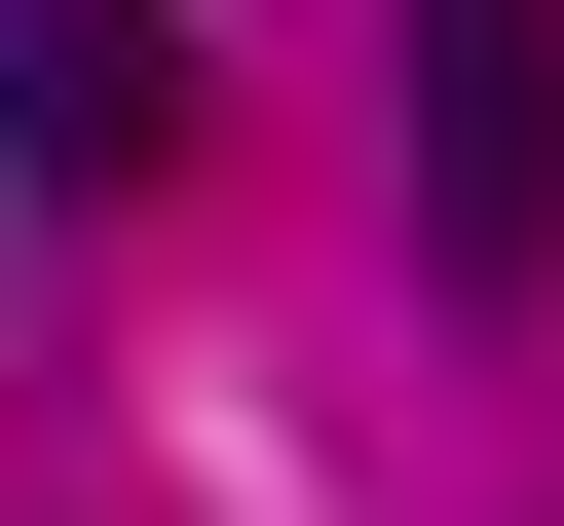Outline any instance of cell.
I'll return each mask as SVG.
<instances>
[{
    "label": "cell",
    "instance_id": "cell-1",
    "mask_svg": "<svg viewBox=\"0 0 564 526\" xmlns=\"http://www.w3.org/2000/svg\"><path fill=\"white\" fill-rule=\"evenodd\" d=\"M414 263L564 302V0H414Z\"/></svg>",
    "mask_w": 564,
    "mask_h": 526
},
{
    "label": "cell",
    "instance_id": "cell-2",
    "mask_svg": "<svg viewBox=\"0 0 564 526\" xmlns=\"http://www.w3.org/2000/svg\"><path fill=\"white\" fill-rule=\"evenodd\" d=\"M0 151H39L76 226H113V188H188V0H0Z\"/></svg>",
    "mask_w": 564,
    "mask_h": 526
}]
</instances>
